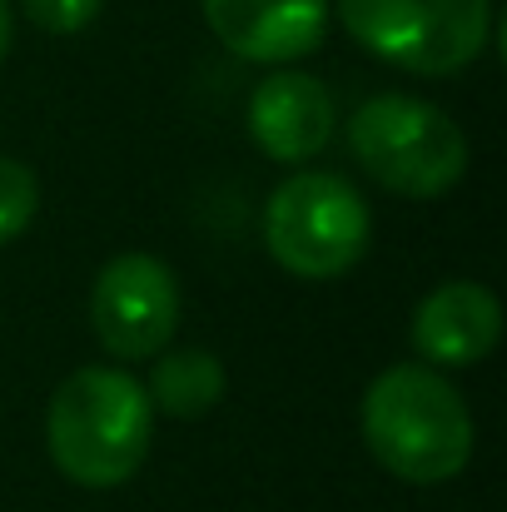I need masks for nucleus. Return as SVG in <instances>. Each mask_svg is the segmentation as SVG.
<instances>
[{
    "label": "nucleus",
    "instance_id": "f257e3e1",
    "mask_svg": "<svg viewBox=\"0 0 507 512\" xmlns=\"http://www.w3.org/2000/svg\"><path fill=\"white\" fill-rule=\"evenodd\" d=\"M363 438L403 483H448L473 458V413L428 363H393L363 393Z\"/></svg>",
    "mask_w": 507,
    "mask_h": 512
},
{
    "label": "nucleus",
    "instance_id": "f03ea898",
    "mask_svg": "<svg viewBox=\"0 0 507 512\" xmlns=\"http://www.w3.org/2000/svg\"><path fill=\"white\" fill-rule=\"evenodd\" d=\"M45 438L70 483L120 488L140 473L155 438L150 393L120 368H75L50 398Z\"/></svg>",
    "mask_w": 507,
    "mask_h": 512
},
{
    "label": "nucleus",
    "instance_id": "7ed1b4c3",
    "mask_svg": "<svg viewBox=\"0 0 507 512\" xmlns=\"http://www.w3.org/2000/svg\"><path fill=\"white\" fill-rule=\"evenodd\" d=\"M348 150L368 179L403 199H438L468 174V135L413 95H373L348 120Z\"/></svg>",
    "mask_w": 507,
    "mask_h": 512
},
{
    "label": "nucleus",
    "instance_id": "20e7f679",
    "mask_svg": "<svg viewBox=\"0 0 507 512\" xmlns=\"http://www.w3.org/2000/svg\"><path fill=\"white\" fill-rule=\"evenodd\" d=\"M348 35L408 70V75H458L468 70L493 30V0H334Z\"/></svg>",
    "mask_w": 507,
    "mask_h": 512
},
{
    "label": "nucleus",
    "instance_id": "39448f33",
    "mask_svg": "<svg viewBox=\"0 0 507 512\" xmlns=\"http://www.w3.org/2000/svg\"><path fill=\"white\" fill-rule=\"evenodd\" d=\"M368 204L363 194L324 170L284 179L264 209V244L294 279H338L368 249Z\"/></svg>",
    "mask_w": 507,
    "mask_h": 512
},
{
    "label": "nucleus",
    "instance_id": "423d86ee",
    "mask_svg": "<svg viewBox=\"0 0 507 512\" xmlns=\"http://www.w3.org/2000/svg\"><path fill=\"white\" fill-rule=\"evenodd\" d=\"M90 319L115 358H150L179 329V279L155 254H120L95 279Z\"/></svg>",
    "mask_w": 507,
    "mask_h": 512
},
{
    "label": "nucleus",
    "instance_id": "0eeeda50",
    "mask_svg": "<svg viewBox=\"0 0 507 512\" xmlns=\"http://www.w3.org/2000/svg\"><path fill=\"white\" fill-rule=\"evenodd\" d=\"M204 20L239 60L289 65L324 45L329 0H204Z\"/></svg>",
    "mask_w": 507,
    "mask_h": 512
},
{
    "label": "nucleus",
    "instance_id": "6e6552de",
    "mask_svg": "<svg viewBox=\"0 0 507 512\" xmlns=\"http://www.w3.org/2000/svg\"><path fill=\"white\" fill-rule=\"evenodd\" d=\"M334 125H338V110L324 80H314L304 70H279V75L254 85L249 135H254V145L269 160H279V165L314 160L319 150H329Z\"/></svg>",
    "mask_w": 507,
    "mask_h": 512
},
{
    "label": "nucleus",
    "instance_id": "1a4fd4ad",
    "mask_svg": "<svg viewBox=\"0 0 507 512\" xmlns=\"http://www.w3.org/2000/svg\"><path fill=\"white\" fill-rule=\"evenodd\" d=\"M503 339V304L488 284L453 279L433 289L413 314V348L438 368L483 363Z\"/></svg>",
    "mask_w": 507,
    "mask_h": 512
},
{
    "label": "nucleus",
    "instance_id": "9d476101",
    "mask_svg": "<svg viewBox=\"0 0 507 512\" xmlns=\"http://www.w3.org/2000/svg\"><path fill=\"white\" fill-rule=\"evenodd\" d=\"M224 398V363L204 348H179L155 363L150 403H160L174 418H199Z\"/></svg>",
    "mask_w": 507,
    "mask_h": 512
},
{
    "label": "nucleus",
    "instance_id": "9b49d317",
    "mask_svg": "<svg viewBox=\"0 0 507 512\" xmlns=\"http://www.w3.org/2000/svg\"><path fill=\"white\" fill-rule=\"evenodd\" d=\"M35 204H40V184H35L30 165L0 155V244H10L30 229Z\"/></svg>",
    "mask_w": 507,
    "mask_h": 512
},
{
    "label": "nucleus",
    "instance_id": "f8f14e48",
    "mask_svg": "<svg viewBox=\"0 0 507 512\" xmlns=\"http://www.w3.org/2000/svg\"><path fill=\"white\" fill-rule=\"evenodd\" d=\"M20 5L45 35H75L100 15L105 0H20Z\"/></svg>",
    "mask_w": 507,
    "mask_h": 512
},
{
    "label": "nucleus",
    "instance_id": "ddd939ff",
    "mask_svg": "<svg viewBox=\"0 0 507 512\" xmlns=\"http://www.w3.org/2000/svg\"><path fill=\"white\" fill-rule=\"evenodd\" d=\"M10 35H15V20H10V5L0 0V65H5V55H10Z\"/></svg>",
    "mask_w": 507,
    "mask_h": 512
}]
</instances>
